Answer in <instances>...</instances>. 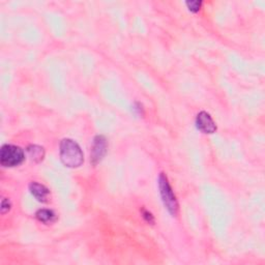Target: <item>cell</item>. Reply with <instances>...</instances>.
<instances>
[{
	"instance_id": "cell-1",
	"label": "cell",
	"mask_w": 265,
	"mask_h": 265,
	"mask_svg": "<svg viewBox=\"0 0 265 265\" xmlns=\"http://www.w3.org/2000/svg\"><path fill=\"white\" fill-rule=\"evenodd\" d=\"M60 159L66 167L78 168L83 164L84 156L77 142L63 139L60 143Z\"/></svg>"
},
{
	"instance_id": "cell-8",
	"label": "cell",
	"mask_w": 265,
	"mask_h": 265,
	"mask_svg": "<svg viewBox=\"0 0 265 265\" xmlns=\"http://www.w3.org/2000/svg\"><path fill=\"white\" fill-rule=\"evenodd\" d=\"M36 219L45 224H49V223H53L56 220V214L53 211L50 210H39L36 212Z\"/></svg>"
},
{
	"instance_id": "cell-3",
	"label": "cell",
	"mask_w": 265,
	"mask_h": 265,
	"mask_svg": "<svg viewBox=\"0 0 265 265\" xmlns=\"http://www.w3.org/2000/svg\"><path fill=\"white\" fill-rule=\"evenodd\" d=\"M24 152L19 146L5 144L0 150V164L4 167L19 166L24 160Z\"/></svg>"
},
{
	"instance_id": "cell-10",
	"label": "cell",
	"mask_w": 265,
	"mask_h": 265,
	"mask_svg": "<svg viewBox=\"0 0 265 265\" xmlns=\"http://www.w3.org/2000/svg\"><path fill=\"white\" fill-rule=\"evenodd\" d=\"M11 210V202L7 199H3L1 202V212L5 213L6 212H9Z\"/></svg>"
},
{
	"instance_id": "cell-9",
	"label": "cell",
	"mask_w": 265,
	"mask_h": 265,
	"mask_svg": "<svg viewBox=\"0 0 265 265\" xmlns=\"http://www.w3.org/2000/svg\"><path fill=\"white\" fill-rule=\"evenodd\" d=\"M186 4L191 12L197 13L202 5V1H198V0H192V1H187Z\"/></svg>"
},
{
	"instance_id": "cell-2",
	"label": "cell",
	"mask_w": 265,
	"mask_h": 265,
	"mask_svg": "<svg viewBox=\"0 0 265 265\" xmlns=\"http://www.w3.org/2000/svg\"><path fill=\"white\" fill-rule=\"evenodd\" d=\"M159 194L162 197V201L168 211L172 216H176L178 213V203L174 193L171 189L169 181H168L167 176L164 173H160L159 177Z\"/></svg>"
},
{
	"instance_id": "cell-7",
	"label": "cell",
	"mask_w": 265,
	"mask_h": 265,
	"mask_svg": "<svg viewBox=\"0 0 265 265\" xmlns=\"http://www.w3.org/2000/svg\"><path fill=\"white\" fill-rule=\"evenodd\" d=\"M27 154L31 160H34L35 163L42 162L45 158V150L42 146L38 145H29L27 147Z\"/></svg>"
},
{
	"instance_id": "cell-11",
	"label": "cell",
	"mask_w": 265,
	"mask_h": 265,
	"mask_svg": "<svg viewBox=\"0 0 265 265\" xmlns=\"http://www.w3.org/2000/svg\"><path fill=\"white\" fill-rule=\"evenodd\" d=\"M143 218L150 224H154V222H155L154 216H152V214L146 211H143Z\"/></svg>"
},
{
	"instance_id": "cell-5",
	"label": "cell",
	"mask_w": 265,
	"mask_h": 265,
	"mask_svg": "<svg viewBox=\"0 0 265 265\" xmlns=\"http://www.w3.org/2000/svg\"><path fill=\"white\" fill-rule=\"evenodd\" d=\"M196 125L198 127V130L204 134H212L216 131V125L212 116L205 111L200 112L197 115Z\"/></svg>"
},
{
	"instance_id": "cell-4",
	"label": "cell",
	"mask_w": 265,
	"mask_h": 265,
	"mask_svg": "<svg viewBox=\"0 0 265 265\" xmlns=\"http://www.w3.org/2000/svg\"><path fill=\"white\" fill-rule=\"evenodd\" d=\"M107 151V140L104 136H96L93 139L90 152V160L93 166L98 165L103 158L105 157Z\"/></svg>"
},
{
	"instance_id": "cell-6",
	"label": "cell",
	"mask_w": 265,
	"mask_h": 265,
	"mask_svg": "<svg viewBox=\"0 0 265 265\" xmlns=\"http://www.w3.org/2000/svg\"><path fill=\"white\" fill-rule=\"evenodd\" d=\"M29 190L32 195L35 197L36 200H38L39 202L46 203L49 201L50 198V191L48 190L45 186L41 183L37 182H31L29 184Z\"/></svg>"
}]
</instances>
